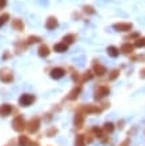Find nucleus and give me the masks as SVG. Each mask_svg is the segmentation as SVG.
<instances>
[{
    "mask_svg": "<svg viewBox=\"0 0 145 146\" xmlns=\"http://www.w3.org/2000/svg\"><path fill=\"white\" fill-rule=\"evenodd\" d=\"M12 78H13V74H12V72L9 69L4 68V69L0 70V80L3 82H11Z\"/></svg>",
    "mask_w": 145,
    "mask_h": 146,
    "instance_id": "6",
    "label": "nucleus"
},
{
    "mask_svg": "<svg viewBox=\"0 0 145 146\" xmlns=\"http://www.w3.org/2000/svg\"><path fill=\"white\" fill-rule=\"evenodd\" d=\"M140 76H141V78H145V68L141 70V72H140Z\"/></svg>",
    "mask_w": 145,
    "mask_h": 146,
    "instance_id": "31",
    "label": "nucleus"
},
{
    "mask_svg": "<svg viewBox=\"0 0 145 146\" xmlns=\"http://www.w3.org/2000/svg\"><path fill=\"white\" fill-rule=\"evenodd\" d=\"M118 146H130V137H126L124 141H121L120 142V145Z\"/></svg>",
    "mask_w": 145,
    "mask_h": 146,
    "instance_id": "26",
    "label": "nucleus"
},
{
    "mask_svg": "<svg viewBox=\"0 0 145 146\" xmlns=\"http://www.w3.org/2000/svg\"><path fill=\"white\" fill-rule=\"evenodd\" d=\"M53 49L56 50V52H59V53H64V52H67V49H68V45H67L65 42H59V44H56V45L53 46Z\"/></svg>",
    "mask_w": 145,
    "mask_h": 146,
    "instance_id": "15",
    "label": "nucleus"
},
{
    "mask_svg": "<svg viewBox=\"0 0 145 146\" xmlns=\"http://www.w3.org/2000/svg\"><path fill=\"white\" fill-rule=\"evenodd\" d=\"M75 146H85V138L84 135L77 134L75 138Z\"/></svg>",
    "mask_w": 145,
    "mask_h": 146,
    "instance_id": "19",
    "label": "nucleus"
},
{
    "mask_svg": "<svg viewBox=\"0 0 145 146\" xmlns=\"http://www.w3.org/2000/svg\"><path fill=\"white\" fill-rule=\"evenodd\" d=\"M107 53L111 56V57H117L118 56V53H120V50H118V48L117 46H115V45H111V46H108L107 48Z\"/></svg>",
    "mask_w": 145,
    "mask_h": 146,
    "instance_id": "13",
    "label": "nucleus"
},
{
    "mask_svg": "<svg viewBox=\"0 0 145 146\" xmlns=\"http://www.w3.org/2000/svg\"><path fill=\"white\" fill-rule=\"evenodd\" d=\"M64 74H65V70L63 68H53L51 70V77L55 78V80H59L61 77H64Z\"/></svg>",
    "mask_w": 145,
    "mask_h": 146,
    "instance_id": "10",
    "label": "nucleus"
},
{
    "mask_svg": "<svg viewBox=\"0 0 145 146\" xmlns=\"http://www.w3.org/2000/svg\"><path fill=\"white\" fill-rule=\"evenodd\" d=\"M12 27L15 28L16 31H23L24 25H23V23H21L20 20H13V21H12Z\"/></svg>",
    "mask_w": 145,
    "mask_h": 146,
    "instance_id": "21",
    "label": "nucleus"
},
{
    "mask_svg": "<svg viewBox=\"0 0 145 146\" xmlns=\"http://www.w3.org/2000/svg\"><path fill=\"white\" fill-rule=\"evenodd\" d=\"M133 49H134V45H132V44H129V42H124L120 50L125 54H130L132 52H133Z\"/></svg>",
    "mask_w": 145,
    "mask_h": 146,
    "instance_id": "12",
    "label": "nucleus"
},
{
    "mask_svg": "<svg viewBox=\"0 0 145 146\" xmlns=\"http://www.w3.org/2000/svg\"><path fill=\"white\" fill-rule=\"evenodd\" d=\"M91 78H92V73L91 72H89V70H88V72H85L84 73V76H83V81H85V80H91Z\"/></svg>",
    "mask_w": 145,
    "mask_h": 146,
    "instance_id": "29",
    "label": "nucleus"
},
{
    "mask_svg": "<svg viewBox=\"0 0 145 146\" xmlns=\"http://www.w3.org/2000/svg\"><path fill=\"white\" fill-rule=\"evenodd\" d=\"M89 12V13H93V12H95V11H93V9H92V8L91 7H85V12Z\"/></svg>",
    "mask_w": 145,
    "mask_h": 146,
    "instance_id": "30",
    "label": "nucleus"
},
{
    "mask_svg": "<svg viewBox=\"0 0 145 146\" xmlns=\"http://www.w3.org/2000/svg\"><path fill=\"white\" fill-rule=\"evenodd\" d=\"M56 133H57V129L52 127V129H49V130L47 131V135H48V137H52V135H55Z\"/></svg>",
    "mask_w": 145,
    "mask_h": 146,
    "instance_id": "28",
    "label": "nucleus"
},
{
    "mask_svg": "<svg viewBox=\"0 0 145 146\" xmlns=\"http://www.w3.org/2000/svg\"><path fill=\"white\" fill-rule=\"evenodd\" d=\"M40 41V37H37V36H31L29 38H28V42L29 44H33V42H39Z\"/></svg>",
    "mask_w": 145,
    "mask_h": 146,
    "instance_id": "27",
    "label": "nucleus"
},
{
    "mask_svg": "<svg viewBox=\"0 0 145 146\" xmlns=\"http://www.w3.org/2000/svg\"><path fill=\"white\" fill-rule=\"evenodd\" d=\"M49 54V48L47 45H41L39 48V56H41V57H47Z\"/></svg>",
    "mask_w": 145,
    "mask_h": 146,
    "instance_id": "17",
    "label": "nucleus"
},
{
    "mask_svg": "<svg viewBox=\"0 0 145 146\" xmlns=\"http://www.w3.org/2000/svg\"><path fill=\"white\" fill-rule=\"evenodd\" d=\"M31 141H29V138H28L27 135H20L19 137V145L20 146H29L31 145Z\"/></svg>",
    "mask_w": 145,
    "mask_h": 146,
    "instance_id": "18",
    "label": "nucleus"
},
{
    "mask_svg": "<svg viewBox=\"0 0 145 146\" xmlns=\"http://www.w3.org/2000/svg\"><path fill=\"white\" fill-rule=\"evenodd\" d=\"M35 101V96H32V94H28V93H25V94H21L19 98V104L21 105V106H29L32 102Z\"/></svg>",
    "mask_w": 145,
    "mask_h": 146,
    "instance_id": "5",
    "label": "nucleus"
},
{
    "mask_svg": "<svg viewBox=\"0 0 145 146\" xmlns=\"http://www.w3.org/2000/svg\"><path fill=\"white\" fill-rule=\"evenodd\" d=\"M39 129H40V119L37 117H35L27 123V130L29 131L31 134H35V133H37Z\"/></svg>",
    "mask_w": 145,
    "mask_h": 146,
    "instance_id": "3",
    "label": "nucleus"
},
{
    "mask_svg": "<svg viewBox=\"0 0 145 146\" xmlns=\"http://www.w3.org/2000/svg\"><path fill=\"white\" fill-rule=\"evenodd\" d=\"M45 27L48 28V29H55V28L57 27V20L55 19V17H49V19L47 20Z\"/></svg>",
    "mask_w": 145,
    "mask_h": 146,
    "instance_id": "16",
    "label": "nucleus"
},
{
    "mask_svg": "<svg viewBox=\"0 0 145 146\" xmlns=\"http://www.w3.org/2000/svg\"><path fill=\"white\" fill-rule=\"evenodd\" d=\"M118 74H120V70L118 69H113V70H111V73H109V76H108V78L111 81H113V80H116L118 77Z\"/></svg>",
    "mask_w": 145,
    "mask_h": 146,
    "instance_id": "22",
    "label": "nucleus"
},
{
    "mask_svg": "<svg viewBox=\"0 0 145 146\" xmlns=\"http://www.w3.org/2000/svg\"><path fill=\"white\" fill-rule=\"evenodd\" d=\"M134 46H136V48H142V46H145V37L136 38V42H134Z\"/></svg>",
    "mask_w": 145,
    "mask_h": 146,
    "instance_id": "23",
    "label": "nucleus"
},
{
    "mask_svg": "<svg viewBox=\"0 0 145 146\" xmlns=\"http://www.w3.org/2000/svg\"><path fill=\"white\" fill-rule=\"evenodd\" d=\"M12 113V106L9 104H3L0 105V115L1 117H7Z\"/></svg>",
    "mask_w": 145,
    "mask_h": 146,
    "instance_id": "11",
    "label": "nucleus"
},
{
    "mask_svg": "<svg viewBox=\"0 0 145 146\" xmlns=\"http://www.w3.org/2000/svg\"><path fill=\"white\" fill-rule=\"evenodd\" d=\"M5 5V0H0V7H4Z\"/></svg>",
    "mask_w": 145,
    "mask_h": 146,
    "instance_id": "32",
    "label": "nucleus"
},
{
    "mask_svg": "<svg viewBox=\"0 0 145 146\" xmlns=\"http://www.w3.org/2000/svg\"><path fill=\"white\" fill-rule=\"evenodd\" d=\"M113 28H115L116 31H120V32H130L132 24L130 23H117V24H113Z\"/></svg>",
    "mask_w": 145,
    "mask_h": 146,
    "instance_id": "7",
    "label": "nucleus"
},
{
    "mask_svg": "<svg viewBox=\"0 0 145 146\" xmlns=\"http://www.w3.org/2000/svg\"><path fill=\"white\" fill-rule=\"evenodd\" d=\"M109 88L108 86H105V85H101V86H99V88L95 90V98L96 100H101V98H104V97H107L108 94H109Z\"/></svg>",
    "mask_w": 145,
    "mask_h": 146,
    "instance_id": "4",
    "label": "nucleus"
},
{
    "mask_svg": "<svg viewBox=\"0 0 145 146\" xmlns=\"http://www.w3.org/2000/svg\"><path fill=\"white\" fill-rule=\"evenodd\" d=\"M103 130L105 131V133H108V134H111L112 131L115 130V125L112 122H105L104 123V126H103Z\"/></svg>",
    "mask_w": 145,
    "mask_h": 146,
    "instance_id": "20",
    "label": "nucleus"
},
{
    "mask_svg": "<svg viewBox=\"0 0 145 146\" xmlns=\"http://www.w3.org/2000/svg\"><path fill=\"white\" fill-rule=\"evenodd\" d=\"M25 127H27V123L24 121V117L23 115H16L15 118H13V121H12V129L15 131H17V133H20Z\"/></svg>",
    "mask_w": 145,
    "mask_h": 146,
    "instance_id": "1",
    "label": "nucleus"
},
{
    "mask_svg": "<svg viewBox=\"0 0 145 146\" xmlns=\"http://www.w3.org/2000/svg\"><path fill=\"white\" fill-rule=\"evenodd\" d=\"M29 146H39V143H37V142H32Z\"/></svg>",
    "mask_w": 145,
    "mask_h": 146,
    "instance_id": "33",
    "label": "nucleus"
},
{
    "mask_svg": "<svg viewBox=\"0 0 145 146\" xmlns=\"http://www.w3.org/2000/svg\"><path fill=\"white\" fill-rule=\"evenodd\" d=\"M84 113H81L80 110H77V113L75 114V119H73V122H75V126L77 129H80L83 127V123H84Z\"/></svg>",
    "mask_w": 145,
    "mask_h": 146,
    "instance_id": "8",
    "label": "nucleus"
},
{
    "mask_svg": "<svg viewBox=\"0 0 145 146\" xmlns=\"http://www.w3.org/2000/svg\"><path fill=\"white\" fill-rule=\"evenodd\" d=\"M8 19H9V15H8V13H3V15L0 16V27L4 25V23H5Z\"/></svg>",
    "mask_w": 145,
    "mask_h": 146,
    "instance_id": "25",
    "label": "nucleus"
},
{
    "mask_svg": "<svg viewBox=\"0 0 145 146\" xmlns=\"http://www.w3.org/2000/svg\"><path fill=\"white\" fill-rule=\"evenodd\" d=\"M93 70H95V73L97 76H104V74L107 73V68H105L103 64H100L99 61H95V64H93Z\"/></svg>",
    "mask_w": 145,
    "mask_h": 146,
    "instance_id": "9",
    "label": "nucleus"
},
{
    "mask_svg": "<svg viewBox=\"0 0 145 146\" xmlns=\"http://www.w3.org/2000/svg\"><path fill=\"white\" fill-rule=\"evenodd\" d=\"M63 41H64L65 44H71V42L75 41V35H67V36H64Z\"/></svg>",
    "mask_w": 145,
    "mask_h": 146,
    "instance_id": "24",
    "label": "nucleus"
},
{
    "mask_svg": "<svg viewBox=\"0 0 145 146\" xmlns=\"http://www.w3.org/2000/svg\"><path fill=\"white\" fill-rule=\"evenodd\" d=\"M79 110L84 114H99V113H101L103 109L97 105H85V106H81Z\"/></svg>",
    "mask_w": 145,
    "mask_h": 146,
    "instance_id": "2",
    "label": "nucleus"
},
{
    "mask_svg": "<svg viewBox=\"0 0 145 146\" xmlns=\"http://www.w3.org/2000/svg\"><path fill=\"white\" fill-rule=\"evenodd\" d=\"M80 92H81V88H80V86H76V88H73L72 90H71V93H69L68 100H76L77 97H79V94H80Z\"/></svg>",
    "mask_w": 145,
    "mask_h": 146,
    "instance_id": "14",
    "label": "nucleus"
}]
</instances>
